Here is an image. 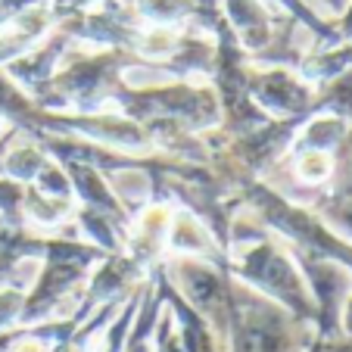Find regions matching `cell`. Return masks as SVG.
Instances as JSON below:
<instances>
[{
    "label": "cell",
    "instance_id": "cell-2",
    "mask_svg": "<svg viewBox=\"0 0 352 352\" xmlns=\"http://www.w3.org/2000/svg\"><path fill=\"white\" fill-rule=\"evenodd\" d=\"M19 352H44V346H38V343H22Z\"/></svg>",
    "mask_w": 352,
    "mask_h": 352
},
{
    "label": "cell",
    "instance_id": "cell-1",
    "mask_svg": "<svg viewBox=\"0 0 352 352\" xmlns=\"http://www.w3.org/2000/svg\"><path fill=\"white\" fill-rule=\"evenodd\" d=\"M302 175H306V178H324L327 175V160L321 153L302 156Z\"/></svg>",
    "mask_w": 352,
    "mask_h": 352
}]
</instances>
